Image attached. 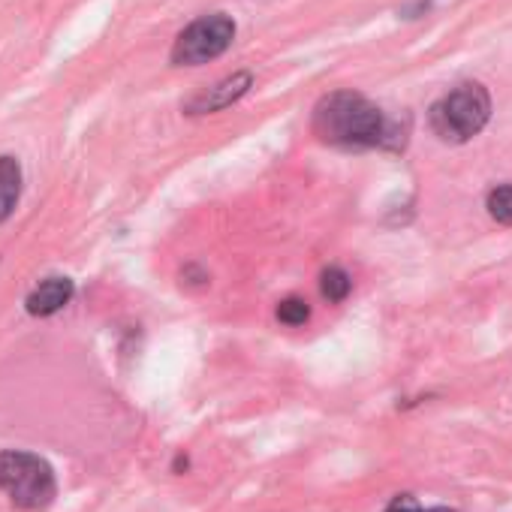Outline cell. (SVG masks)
<instances>
[{
  "label": "cell",
  "mask_w": 512,
  "mask_h": 512,
  "mask_svg": "<svg viewBox=\"0 0 512 512\" xmlns=\"http://www.w3.org/2000/svg\"><path fill=\"white\" fill-rule=\"evenodd\" d=\"M73 293H76V284L70 278L52 275V278L40 281L31 290V296L25 299V311L31 317H52V314H58V311H64L70 305Z\"/></svg>",
  "instance_id": "cell-6"
},
{
  "label": "cell",
  "mask_w": 512,
  "mask_h": 512,
  "mask_svg": "<svg viewBox=\"0 0 512 512\" xmlns=\"http://www.w3.org/2000/svg\"><path fill=\"white\" fill-rule=\"evenodd\" d=\"M386 512H422V506L416 503V497H410V494H398V497L386 506Z\"/></svg>",
  "instance_id": "cell-11"
},
{
  "label": "cell",
  "mask_w": 512,
  "mask_h": 512,
  "mask_svg": "<svg viewBox=\"0 0 512 512\" xmlns=\"http://www.w3.org/2000/svg\"><path fill=\"white\" fill-rule=\"evenodd\" d=\"M235 40V22L226 13H211L196 22H190L172 46V64L175 67H202L214 58H220Z\"/></svg>",
  "instance_id": "cell-4"
},
{
  "label": "cell",
  "mask_w": 512,
  "mask_h": 512,
  "mask_svg": "<svg viewBox=\"0 0 512 512\" xmlns=\"http://www.w3.org/2000/svg\"><path fill=\"white\" fill-rule=\"evenodd\" d=\"M22 199V163L10 154L0 157V223H7Z\"/></svg>",
  "instance_id": "cell-7"
},
{
  "label": "cell",
  "mask_w": 512,
  "mask_h": 512,
  "mask_svg": "<svg viewBox=\"0 0 512 512\" xmlns=\"http://www.w3.org/2000/svg\"><path fill=\"white\" fill-rule=\"evenodd\" d=\"M320 290H323V296L329 302H344L350 296V290H353V281H350V275L344 269L332 266V269H326L320 275Z\"/></svg>",
  "instance_id": "cell-8"
},
{
  "label": "cell",
  "mask_w": 512,
  "mask_h": 512,
  "mask_svg": "<svg viewBox=\"0 0 512 512\" xmlns=\"http://www.w3.org/2000/svg\"><path fill=\"white\" fill-rule=\"evenodd\" d=\"M491 118V97L479 82H464L431 106V130L452 145L470 142Z\"/></svg>",
  "instance_id": "cell-3"
},
{
  "label": "cell",
  "mask_w": 512,
  "mask_h": 512,
  "mask_svg": "<svg viewBox=\"0 0 512 512\" xmlns=\"http://www.w3.org/2000/svg\"><path fill=\"white\" fill-rule=\"evenodd\" d=\"M0 488L7 491V497L19 509H28V512L46 509L58 494L52 464L22 449L0 452Z\"/></svg>",
  "instance_id": "cell-2"
},
{
  "label": "cell",
  "mask_w": 512,
  "mask_h": 512,
  "mask_svg": "<svg viewBox=\"0 0 512 512\" xmlns=\"http://www.w3.org/2000/svg\"><path fill=\"white\" fill-rule=\"evenodd\" d=\"M422 512H455V509H446V506H434V509H422Z\"/></svg>",
  "instance_id": "cell-12"
},
{
  "label": "cell",
  "mask_w": 512,
  "mask_h": 512,
  "mask_svg": "<svg viewBox=\"0 0 512 512\" xmlns=\"http://www.w3.org/2000/svg\"><path fill=\"white\" fill-rule=\"evenodd\" d=\"M278 320H281L284 326H305V323L311 320V308H308L305 299L290 296V299H284V302L278 305Z\"/></svg>",
  "instance_id": "cell-10"
},
{
  "label": "cell",
  "mask_w": 512,
  "mask_h": 512,
  "mask_svg": "<svg viewBox=\"0 0 512 512\" xmlns=\"http://www.w3.org/2000/svg\"><path fill=\"white\" fill-rule=\"evenodd\" d=\"M314 136L338 148H395V127L356 91H332L314 109Z\"/></svg>",
  "instance_id": "cell-1"
},
{
  "label": "cell",
  "mask_w": 512,
  "mask_h": 512,
  "mask_svg": "<svg viewBox=\"0 0 512 512\" xmlns=\"http://www.w3.org/2000/svg\"><path fill=\"white\" fill-rule=\"evenodd\" d=\"M250 88H253V73H247V70L232 73V76L214 82L211 88L199 91L196 97H190L187 106H184V112H187V115H211V112L229 109V106L238 103Z\"/></svg>",
  "instance_id": "cell-5"
},
{
  "label": "cell",
  "mask_w": 512,
  "mask_h": 512,
  "mask_svg": "<svg viewBox=\"0 0 512 512\" xmlns=\"http://www.w3.org/2000/svg\"><path fill=\"white\" fill-rule=\"evenodd\" d=\"M485 208H488V214H491L497 223L512 226V184L494 187V190L488 193V199H485Z\"/></svg>",
  "instance_id": "cell-9"
}]
</instances>
